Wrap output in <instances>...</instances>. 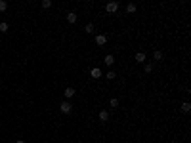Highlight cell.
<instances>
[{"label":"cell","instance_id":"cell-19","mask_svg":"<svg viewBox=\"0 0 191 143\" xmlns=\"http://www.w3.org/2000/svg\"><path fill=\"white\" fill-rule=\"evenodd\" d=\"M151 71H153V65H151V63H149V65H145V73H151Z\"/></svg>","mask_w":191,"mask_h":143},{"label":"cell","instance_id":"cell-16","mask_svg":"<svg viewBox=\"0 0 191 143\" xmlns=\"http://www.w3.org/2000/svg\"><path fill=\"white\" fill-rule=\"evenodd\" d=\"M6 8H8V4L4 0H0V12H6Z\"/></svg>","mask_w":191,"mask_h":143},{"label":"cell","instance_id":"cell-18","mask_svg":"<svg viewBox=\"0 0 191 143\" xmlns=\"http://www.w3.org/2000/svg\"><path fill=\"white\" fill-rule=\"evenodd\" d=\"M0 31L6 32V31H8V23H0Z\"/></svg>","mask_w":191,"mask_h":143},{"label":"cell","instance_id":"cell-2","mask_svg":"<svg viewBox=\"0 0 191 143\" xmlns=\"http://www.w3.org/2000/svg\"><path fill=\"white\" fill-rule=\"evenodd\" d=\"M105 42H107V36H105V34H97V36H96V44H97V46H103Z\"/></svg>","mask_w":191,"mask_h":143},{"label":"cell","instance_id":"cell-14","mask_svg":"<svg viewBox=\"0 0 191 143\" xmlns=\"http://www.w3.org/2000/svg\"><path fill=\"white\" fill-rule=\"evenodd\" d=\"M50 6H52V0H42V8L44 10H48Z\"/></svg>","mask_w":191,"mask_h":143},{"label":"cell","instance_id":"cell-8","mask_svg":"<svg viewBox=\"0 0 191 143\" xmlns=\"http://www.w3.org/2000/svg\"><path fill=\"white\" fill-rule=\"evenodd\" d=\"M136 61L143 63V61H145V54H141V52H140V54H136Z\"/></svg>","mask_w":191,"mask_h":143},{"label":"cell","instance_id":"cell-13","mask_svg":"<svg viewBox=\"0 0 191 143\" xmlns=\"http://www.w3.org/2000/svg\"><path fill=\"white\" fill-rule=\"evenodd\" d=\"M84 31L88 32V34H92V32H94V25H92V23H88V25L84 27Z\"/></svg>","mask_w":191,"mask_h":143},{"label":"cell","instance_id":"cell-4","mask_svg":"<svg viewBox=\"0 0 191 143\" xmlns=\"http://www.w3.org/2000/svg\"><path fill=\"white\" fill-rule=\"evenodd\" d=\"M63 93H65V97H67V101H69L71 97L75 95V88H71V86H69V88H65V92H63Z\"/></svg>","mask_w":191,"mask_h":143},{"label":"cell","instance_id":"cell-7","mask_svg":"<svg viewBox=\"0 0 191 143\" xmlns=\"http://www.w3.org/2000/svg\"><path fill=\"white\" fill-rule=\"evenodd\" d=\"M99 120H101V122H107V120H109V113L107 111H101V113H99Z\"/></svg>","mask_w":191,"mask_h":143},{"label":"cell","instance_id":"cell-6","mask_svg":"<svg viewBox=\"0 0 191 143\" xmlns=\"http://www.w3.org/2000/svg\"><path fill=\"white\" fill-rule=\"evenodd\" d=\"M76 17H78V15H76L75 12H69V13H67V21H69V23H76Z\"/></svg>","mask_w":191,"mask_h":143},{"label":"cell","instance_id":"cell-20","mask_svg":"<svg viewBox=\"0 0 191 143\" xmlns=\"http://www.w3.org/2000/svg\"><path fill=\"white\" fill-rule=\"evenodd\" d=\"M15 143H25V141H23V139H17V141H15Z\"/></svg>","mask_w":191,"mask_h":143},{"label":"cell","instance_id":"cell-15","mask_svg":"<svg viewBox=\"0 0 191 143\" xmlns=\"http://www.w3.org/2000/svg\"><path fill=\"white\" fill-rule=\"evenodd\" d=\"M126 12L128 13H134V12H136V6H134V4H128V6H126Z\"/></svg>","mask_w":191,"mask_h":143},{"label":"cell","instance_id":"cell-9","mask_svg":"<svg viewBox=\"0 0 191 143\" xmlns=\"http://www.w3.org/2000/svg\"><path fill=\"white\" fill-rule=\"evenodd\" d=\"M113 63H115V57L113 56H105V65H109V67H111Z\"/></svg>","mask_w":191,"mask_h":143},{"label":"cell","instance_id":"cell-12","mask_svg":"<svg viewBox=\"0 0 191 143\" xmlns=\"http://www.w3.org/2000/svg\"><path fill=\"white\" fill-rule=\"evenodd\" d=\"M105 78H109V80H113V78H117V73H115V71H109L107 75H105Z\"/></svg>","mask_w":191,"mask_h":143},{"label":"cell","instance_id":"cell-11","mask_svg":"<svg viewBox=\"0 0 191 143\" xmlns=\"http://www.w3.org/2000/svg\"><path fill=\"white\" fill-rule=\"evenodd\" d=\"M182 111H184V113H189L191 111V105L187 103V101H185V103H182Z\"/></svg>","mask_w":191,"mask_h":143},{"label":"cell","instance_id":"cell-10","mask_svg":"<svg viewBox=\"0 0 191 143\" xmlns=\"http://www.w3.org/2000/svg\"><path fill=\"white\" fill-rule=\"evenodd\" d=\"M153 59H155V61H160V59H162V52H155V54H153Z\"/></svg>","mask_w":191,"mask_h":143},{"label":"cell","instance_id":"cell-5","mask_svg":"<svg viewBox=\"0 0 191 143\" xmlns=\"http://www.w3.org/2000/svg\"><path fill=\"white\" fill-rule=\"evenodd\" d=\"M90 75H92V78H99V76H101V69L94 67L92 71H90Z\"/></svg>","mask_w":191,"mask_h":143},{"label":"cell","instance_id":"cell-3","mask_svg":"<svg viewBox=\"0 0 191 143\" xmlns=\"http://www.w3.org/2000/svg\"><path fill=\"white\" fill-rule=\"evenodd\" d=\"M117 10H119V4H117V2H109L107 4V12L109 13H115Z\"/></svg>","mask_w":191,"mask_h":143},{"label":"cell","instance_id":"cell-17","mask_svg":"<svg viewBox=\"0 0 191 143\" xmlns=\"http://www.w3.org/2000/svg\"><path fill=\"white\" fill-rule=\"evenodd\" d=\"M109 105H111V107H119V99H115V97H113V99L109 101Z\"/></svg>","mask_w":191,"mask_h":143},{"label":"cell","instance_id":"cell-1","mask_svg":"<svg viewBox=\"0 0 191 143\" xmlns=\"http://www.w3.org/2000/svg\"><path fill=\"white\" fill-rule=\"evenodd\" d=\"M59 109H61V113H65V115H69V113L73 111V105H71V101H63V103L59 105Z\"/></svg>","mask_w":191,"mask_h":143}]
</instances>
